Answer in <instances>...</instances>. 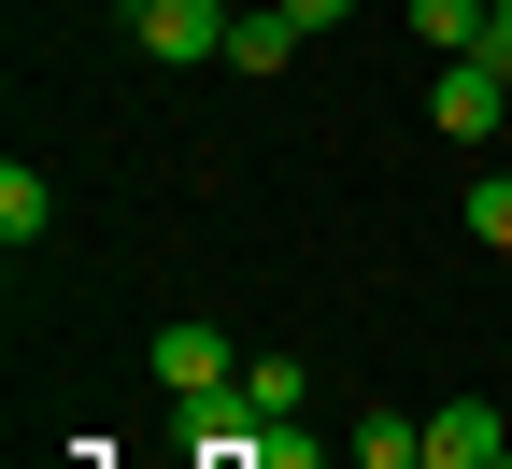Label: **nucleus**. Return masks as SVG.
Returning <instances> with one entry per match:
<instances>
[{
	"label": "nucleus",
	"mask_w": 512,
	"mask_h": 469,
	"mask_svg": "<svg viewBox=\"0 0 512 469\" xmlns=\"http://www.w3.org/2000/svg\"><path fill=\"white\" fill-rule=\"evenodd\" d=\"M427 469H498V398H441L427 413Z\"/></svg>",
	"instance_id": "nucleus-4"
},
{
	"label": "nucleus",
	"mask_w": 512,
	"mask_h": 469,
	"mask_svg": "<svg viewBox=\"0 0 512 469\" xmlns=\"http://www.w3.org/2000/svg\"><path fill=\"white\" fill-rule=\"evenodd\" d=\"M299 43H313V29L285 15V0H256V15H228V72H256V86H271V72H285Z\"/></svg>",
	"instance_id": "nucleus-5"
},
{
	"label": "nucleus",
	"mask_w": 512,
	"mask_h": 469,
	"mask_svg": "<svg viewBox=\"0 0 512 469\" xmlns=\"http://www.w3.org/2000/svg\"><path fill=\"white\" fill-rule=\"evenodd\" d=\"M128 43L157 72H200V57H228V0H128Z\"/></svg>",
	"instance_id": "nucleus-1"
},
{
	"label": "nucleus",
	"mask_w": 512,
	"mask_h": 469,
	"mask_svg": "<svg viewBox=\"0 0 512 469\" xmlns=\"http://www.w3.org/2000/svg\"><path fill=\"white\" fill-rule=\"evenodd\" d=\"M143 356H157V384H171V398H214V384H242V356H228V327H200V313H185V327H157Z\"/></svg>",
	"instance_id": "nucleus-3"
},
{
	"label": "nucleus",
	"mask_w": 512,
	"mask_h": 469,
	"mask_svg": "<svg viewBox=\"0 0 512 469\" xmlns=\"http://www.w3.org/2000/svg\"><path fill=\"white\" fill-rule=\"evenodd\" d=\"M356 469H427V427H413V413H370V427H356Z\"/></svg>",
	"instance_id": "nucleus-11"
},
{
	"label": "nucleus",
	"mask_w": 512,
	"mask_h": 469,
	"mask_svg": "<svg viewBox=\"0 0 512 469\" xmlns=\"http://www.w3.org/2000/svg\"><path fill=\"white\" fill-rule=\"evenodd\" d=\"M171 413H185V455H242L256 427H271V413H256L242 384H214V398H171Z\"/></svg>",
	"instance_id": "nucleus-6"
},
{
	"label": "nucleus",
	"mask_w": 512,
	"mask_h": 469,
	"mask_svg": "<svg viewBox=\"0 0 512 469\" xmlns=\"http://www.w3.org/2000/svg\"><path fill=\"white\" fill-rule=\"evenodd\" d=\"M214 469H328V441L285 413V427H256V441H242V455H214Z\"/></svg>",
	"instance_id": "nucleus-7"
},
{
	"label": "nucleus",
	"mask_w": 512,
	"mask_h": 469,
	"mask_svg": "<svg viewBox=\"0 0 512 469\" xmlns=\"http://www.w3.org/2000/svg\"><path fill=\"white\" fill-rule=\"evenodd\" d=\"M427 128H456V143H498V128H512V72H498V57H441Z\"/></svg>",
	"instance_id": "nucleus-2"
},
{
	"label": "nucleus",
	"mask_w": 512,
	"mask_h": 469,
	"mask_svg": "<svg viewBox=\"0 0 512 469\" xmlns=\"http://www.w3.org/2000/svg\"><path fill=\"white\" fill-rule=\"evenodd\" d=\"M242 398H256V413H271V427H285V413H299V398H313V370H299V356H242Z\"/></svg>",
	"instance_id": "nucleus-10"
},
{
	"label": "nucleus",
	"mask_w": 512,
	"mask_h": 469,
	"mask_svg": "<svg viewBox=\"0 0 512 469\" xmlns=\"http://www.w3.org/2000/svg\"><path fill=\"white\" fill-rule=\"evenodd\" d=\"M285 15H299V29H342V15H370V0H285Z\"/></svg>",
	"instance_id": "nucleus-13"
},
{
	"label": "nucleus",
	"mask_w": 512,
	"mask_h": 469,
	"mask_svg": "<svg viewBox=\"0 0 512 469\" xmlns=\"http://www.w3.org/2000/svg\"><path fill=\"white\" fill-rule=\"evenodd\" d=\"M470 228H484V256H512V171H484V185H470Z\"/></svg>",
	"instance_id": "nucleus-12"
},
{
	"label": "nucleus",
	"mask_w": 512,
	"mask_h": 469,
	"mask_svg": "<svg viewBox=\"0 0 512 469\" xmlns=\"http://www.w3.org/2000/svg\"><path fill=\"white\" fill-rule=\"evenodd\" d=\"M57 228V199H43V171L15 157V171H0V242H43Z\"/></svg>",
	"instance_id": "nucleus-9"
},
{
	"label": "nucleus",
	"mask_w": 512,
	"mask_h": 469,
	"mask_svg": "<svg viewBox=\"0 0 512 469\" xmlns=\"http://www.w3.org/2000/svg\"><path fill=\"white\" fill-rule=\"evenodd\" d=\"M484 15H498V0H413V29H427L441 57H484Z\"/></svg>",
	"instance_id": "nucleus-8"
}]
</instances>
